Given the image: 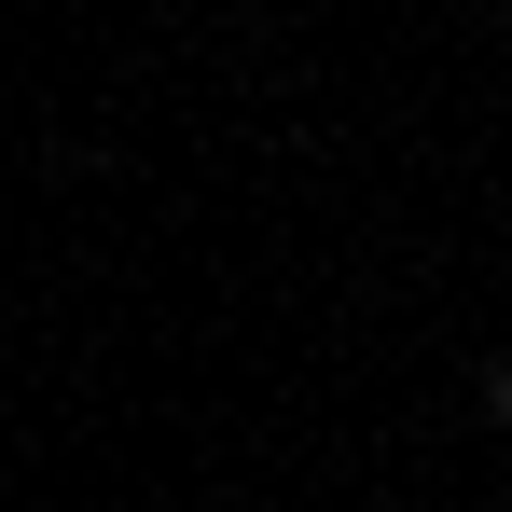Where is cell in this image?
<instances>
[{
    "label": "cell",
    "instance_id": "1",
    "mask_svg": "<svg viewBox=\"0 0 512 512\" xmlns=\"http://www.w3.org/2000/svg\"><path fill=\"white\" fill-rule=\"evenodd\" d=\"M485 416H499V429H512V360H485Z\"/></svg>",
    "mask_w": 512,
    "mask_h": 512
}]
</instances>
